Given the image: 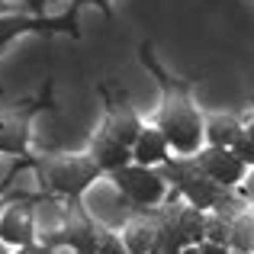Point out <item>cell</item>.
<instances>
[{
	"mask_svg": "<svg viewBox=\"0 0 254 254\" xmlns=\"http://www.w3.org/2000/svg\"><path fill=\"white\" fill-rule=\"evenodd\" d=\"M242 132L245 129L235 116H212L209 123H206V138H209V145H222V148H232Z\"/></svg>",
	"mask_w": 254,
	"mask_h": 254,
	"instance_id": "obj_14",
	"label": "cell"
},
{
	"mask_svg": "<svg viewBox=\"0 0 254 254\" xmlns=\"http://www.w3.org/2000/svg\"><path fill=\"white\" fill-rule=\"evenodd\" d=\"M84 3H97L100 10H103L106 16H110V0H71V10H68V16H74V19H77V10H81Z\"/></svg>",
	"mask_w": 254,
	"mask_h": 254,
	"instance_id": "obj_19",
	"label": "cell"
},
{
	"mask_svg": "<svg viewBox=\"0 0 254 254\" xmlns=\"http://www.w3.org/2000/svg\"><path fill=\"white\" fill-rule=\"evenodd\" d=\"M93 158H97V164L103 171H119V168H126L135 155H132L129 145L116 142L113 135H106V132H103V135L93 142Z\"/></svg>",
	"mask_w": 254,
	"mask_h": 254,
	"instance_id": "obj_11",
	"label": "cell"
},
{
	"mask_svg": "<svg viewBox=\"0 0 254 254\" xmlns=\"http://www.w3.org/2000/svg\"><path fill=\"white\" fill-rule=\"evenodd\" d=\"M68 222H71V209H64V206L55 203V199H39V206H36V225L42 229L45 238L58 235Z\"/></svg>",
	"mask_w": 254,
	"mask_h": 254,
	"instance_id": "obj_13",
	"label": "cell"
},
{
	"mask_svg": "<svg viewBox=\"0 0 254 254\" xmlns=\"http://www.w3.org/2000/svg\"><path fill=\"white\" fill-rule=\"evenodd\" d=\"M36 235V209H32V199H13L10 209L0 219V238L6 245H32Z\"/></svg>",
	"mask_w": 254,
	"mask_h": 254,
	"instance_id": "obj_6",
	"label": "cell"
},
{
	"mask_svg": "<svg viewBox=\"0 0 254 254\" xmlns=\"http://www.w3.org/2000/svg\"><path fill=\"white\" fill-rule=\"evenodd\" d=\"M138 212L142 216L126 225V248L132 254H151L155 232H158V216H148V209H138Z\"/></svg>",
	"mask_w": 254,
	"mask_h": 254,
	"instance_id": "obj_9",
	"label": "cell"
},
{
	"mask_svg": "<svg viewBox=\"0 0 254 254\" xmlns=\"http://www.w3.org/2000/svg\"><path fill=\"white\" fill-rule=\"evenodd\" d=\"M232 148H235V155L242 158L245 164H254V132H248V129H245L242 135H238V142L232 145Z\"/></svg>",
	"mask_w": 254,
	"mask_h": 254,
	"instance_id": "obj_18",
	"label": "cell"
},
{
	"mask_svg": "<svg viewBox=\"0 0 254 254\" xmlns=\"http://www.w3.org/2000/svg\"><path fill=\"white\" fill-rule=\"evenodd\" d=\"M36 113V106L29 110H13L0 113V155H26L29 145V116Z\"/></svg>",
	"mask_w": 254,
	"mask_h": 254,
	"instance_id": "obj_7",
	"label": "cell"
},
{
	"mask_svg": "<svg viewBox=\"0 0 254 254\" xmlns=\"http://www.w3.org/2000/svg\"><path fill=\"white\" fill-rule=\"evenodd\" d=\"M142 62L155 71L158 81H161V87H164V110H161V119H158V129L164 132L168 145L174 151H180V155H193V151H199V138L206 135V126L199 123V113L193 110L187 90L168 81V74L155 64L148 45L142 49Z\"/></svg>",
	"mask_w": 254,
	"mask_h": 254,
	"instance_id": "obj_1",
	"label": "cell"
},
{
	"mask_svg": "<svg viewBox=\"0 0 254 254\" xmlns=\"http://www.w3.org/2000/svg\"><path fill=\"white\" fill-rule=\"evenodd\" d=\"M97 254H132L129 248H126L123 242H119L116 235H110V232L100 229V242H97Z\"/></svg>",
	"mask_w": 254,
	"mask_h": 254,
	"instance_id": "obj_17",
	"label": "cell"
},
{
	"mask_svg": "<svg viewBox=\"0 0 254 254\" xmlns=\"http://www.w3.org/2000/svg\"><path fill=\"white\" fill-rule=\"evenodd\" d=\"M229 235H232V222H229V219H222V216L206 219V242L229 245Z\"/></svg>",
	"mask_w": 254,
	"mask_h": 254,
	"instance_id": "obj_16",
	"label": "cell"
},
{
	"mask_svg": "<svg viewBox=\"0 0 254 254\" xmlns=\"http://www.w3.org/2000/svg\"><path fill=\"white\" fill-rule=\"evenodd\" d=\"M113 184L123 196H129L135 206H155L168 196V180L161 171H151L148 164H126V168L113 171Z\"/></svg>",
	"mask_w": 254,
	"mask_h": 254,
	"instance_id": "obj_4",
	"label": "cell"
},
{
	"mask_svg": "<svg viewBox=\"0 0 254 254\" xmlns=\"http://www.w3.org/2000/svg\"><path fill=\"white\" fill-rule=\"evenodd\" d=\"M106 135H113L116 142H123V145H135L138 142V135H142V123H138V116L135 113H129L126 106H113V113H110V119H106Z\"/></svg>",
	"mask_w": 254,
	"mask_h": 254,
	"instance_id": "obj_12",
	"label": "cell"
},
{
	"mask_svg": "<svg viewBox=\"0 0 254 254\" xmlns=\"http://www.w3.org/2000/svg\"><path fill=\"white\" fill-rule=\"evenodd\" d=\"M3 10H6V3H3V0H0V13H3Z\"/></svg>",
	"mask_w": 254,
	"mask_h": 254,
	"instance_id": "obj_25",
	"label": "cell"
},
{
	"mask_svg": "<svg viewBox=\"0 0 254 254\" xmlns=\"http://www.w3.org/2000/svg\"><path fill=\"white\" fill-rule=\"evenodd\" d=\"M199 254H232L229 245H219V242H203L199 245Z\"/></svg>",
	"mask_w": 254,
	"mask_h": 254,
	"instance_id": "obj_20",
	"label": "cell"
},
{
	"mask_svg": "<svg viewBox=\"0 0 254 254\" xmlns=\"http://www.w3.org/2000/svg\"><path fill=\"white\" fill-rule=\"evenodd\" d=\"M196 164L222 187L238 184V180L245 177V168H248V164L235 155V148H222V145H209V148L196 151Z\"/></svg>",
	"mask_w": 254,
	"mask_h": 254,
	"instance_id": "obj_5",
	"label": "cell"
},
{
	"mask_svg": "<svg viewBox=\"0 0 254 254\" xmlns=\"http://www.w3.org/2000/svg\"><path fill=\"white\" fill-rule=\"evenodd\" d=\"M36 171L49 190L77 199L87 190V184L97 177L100 164L97 158H42V161L36 158Z\"/></svg>",
	"mask_w": 254,
	"mask_h": 254,
	"instance_id": "obj_3",
	"label": "cell"
},
{
	"mask_svg": "<svg viewBox=\"0 0 254 254\" xmlns=\"http://www.w3.org/2000/svg\"><path fill=\"white\" fill-rule=\"evenodd\" d=\"M168 138H164L161 129H142V135H138V142L132 145V155H135L138 164H164L168 161Z\"/></svg>",
	"mask_w": 254,
	"mask_h": 254,
	"instance_id": "obj_10",
	"label": "cell"
},
{
	"mask_svg": "<svg viewBox=\"0 0 254 254\" xmlns=\"http://www.w3.org/2000/svg\"><path fill=\"white\" fill-rule=\"evenodd\" d=\"M45 3H49V0H26V6H29V13H32V16H39V13L45 10Z\"/></svg>",
	"mask_w": 254,
	"mask_h": 254,
	"instance_id": "obj_22",
	"label": "cell"
},
{
	"mask_svg": "<svg viewBox=\"0 0 254 254\" xmlns=\"http://www.w3.org/2000/svg\"><path fill=\"white\" fill-rule=\"evenodd\" d=\"M16 254H55V248H52V245H42V248H39V245H23Z\"/></svg>",
	"mask_w": 254,
	"mask_h": 254,
	"instance_id": "obj_21",
	"label": "cell"
},
{
	"mask_svg": "<svg viewBox=\"0 0 254 254\" xmlns=\"http://www.w3.org/2000/svg\"><path fill=\"white\" fill-rule=\"evenodd\" d=\"M168 212L174 216V222L180 225L187 245H203L206 242V216L199 206H177V203H168Z\"/></svg>",
	"mask_w": 254,
	"mask_h": 254,
	"instance_id": "obj_8",
	"label": "cell"
},
{
	"mask_svg": "<svg viewBox=\"0 0 254 254\" xmlns=\"http://www.w3.org/2000/svg\"><path fill=\"white\" fill-rule=\"evenodd\" d=\"M161 174L164 180H174L177 184V193H184L187 203L199 206V209H212V206L219 203V196H222L229 187L216 184V180L209 177L203 168L196 164V158H168V161L161 164Z\"/></svg>",
	"mask_w": 254,
	"mask_h": 254,
	"instance_id": "obj_2",
	"label": "cell"
},
{
	"mask_svg": "<svg viewBox=\"0 0 254 254\" xmlns=\"http://www.w3.org/2000/svg\"><path fill=\"white\" fill-rule=\"evenodd\" d=\"M180 254H199V245H187V248L180 251Z\"/></svg>",
	"mask_w": 254,
	"mask_h": 254,
	"instance_id": "obj_24",
	"label": "cell"
},
{
	"mask_svg": "<svg viewBox=\"0 0 254 254\" xmlns=\"http://www.w3.org/2000/svg\"><path fill=\"white\" fill-rule=\"evenodd\" d=\"M248 132H254V119H251V126H248Z\"/></svg>",
	"mask_w": 254,
	"mask_h": 254,
	"instance_id": "obj_26",
	"label": "cell"
},
{
	"mask_svg": "<svg viewBox=\"0 0 254 254\" xmlns=\"http://www.w3.org/2000/svg\"><path fill=\"white\" fill-rule=\"evenodd\" d=\"M229 248H235L238 254H251L254 251V219L248 216V212H242L238 219H232Z\"/></svg>",
	"mask_w": 254,
	"mask_h": 254,
	"instance_id": "obj_15",
	"label": "cell"
},
{
	"mask_svg": "<svg viewBox=\"0 0 254 254\" xmlns=\"http://www.w3.org/2000/svg\"><path fill=\"white\" fill-rule=\"evenodd\" d=\"M245 199H254V177L245 184Z\"/></svg>",
	"mask_w": 254,
	"mask_h": 254,
	"instance_id": "obj_23",
	"label": "cell"
}]
</instances>
